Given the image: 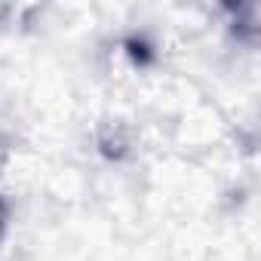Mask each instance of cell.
<instances>
[{"label": "cell", "mask_w": 261, "mask_h": 261, "mask_svg": "<svg viewBox=\"0 0 261 261\" xmlns=\"http://www.w3.org/2000/svg\"><path fill=\"white\" fill-rule=\"evenodd\" d=\"M126 46H129V56H133V59H142V62H148V59H151L148 43H142V40H129Z\"/></svg>", "instance_id": "cell-1"}, {"label": "cell", "mask_w": 261, "mask_h": 261, "mask_svg": "<svg viewBox=\"0 0 261 261\" xmlns=\"http://www.w3.org/2000/svg\"><path fill=\"white\" fill-rule=\"evenodd\" d=\"M4 224H7V203L0 200V230H4Z\"/></svg>", "instance_id": "cell-2"}]
</instances>
